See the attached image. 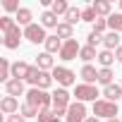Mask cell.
Here are the masks:
<instances>
[{
    "label": "cell",
    "mask_w": 122,
    "mask_h": 122,
    "mask_svg": "<svg viewBox=\"0 0 122 122\" xmlns=\"http://www.w3.org/2000/svg\"><path fill=\"white\" fill-rule=\"evenodd\" d=\"M5 10H7V12H19L22 7L15 3V0H5Z\"/></svg>",
    "instance_id": "36"
},
{
    "label": "cell",
    "mask_w": 122,
    "mask_h": 122,
    "mask_svg": "<svg viewBox=\"0 0 122 122\" xmlns=\"http://www.w3.org/2000/svg\"><path fill=\"white\" fill-rule=\"evenodd\" d=\"M57 36L65 38V41H70V38H72V26H70L67 22H62V24L57 26Z\"/></svg>",
    "instance_id": "29"
},
{
    "label": "cell",
    "mask_w": 122,
    "mask_h": 122,
    "mask_svg": "<svg viewBox=\"0 0 122 122\" xmlns=\"http://www.w3.org/2000/svg\"><path fill=\"white\" fill-rule=\"evenodd\" d=\"M120 7H122V3H120Z\"/></svg>",
    "instance_id": "42"
},
{
    "label": "cell",
    "mask_w": 122,
    "mask_h": 122,
    "mask_svg": "<svg viewBox=\"0 0 122 122\" xmlns=\"http://www.w3.org/2000/svg\"><path fill=\"white\" fill-rule=\"evenodd\" d=\"M5 89H7V96H22L24 93V81L22 79H10L7 84H5Z\"/></svg>",
    "instance_id": "12"
},
{
    "label": "cell",
    "mask_w": 122,
    "mask_h": 122,
    "mask_svg": "<svg viewBox=\"0 0 122 122\" xmlns=\"http://www.w3.org/2000/svg\"><path fill=\"white\" fill-rule=\"evenodd\" d=\"M29 72H31V67L26 62H15L12 65V77L15 79H29Z\"/></svg>",
    "instance_id": "15"
},
{
    "label": "cell",
    "mask_w": 122,
    "mask_h": 122,
    "mask_svg": "<svg viewBox=\"0 0 122 122\" xmlns=\"http://www.w3.org/2000/svg\"><path fill=\"white\" fill-rule=\"evenodd\" d=\"M19 112H22V115H24V117H38V110H36V108H34V105H29V103H24V105H22V110H19Z\"/></svg>",
    "instance_id": "31"
},
{
    "label": "cell",
    "mask_w": 122,
    "mask_h": 122,
    "mask_svg": "<svg viewBox=\"0 0 122 122\" xmlns=\"http://www.w3.org/2000/svg\"><path fill=\"white\" fill-rule=\"evenodd\" d=\"M26 81L34 84V89H43V91H46V89L53 84V74H48V72H43V70H38V67H31Z\"/></svg>",
    "instance_id": "2"
},
{
    "label": "cell",
    "mask_w": 122,
    "mask_h": 122,
    "mask_svg": "<svg viewBox=\"0 0 122 122\" xmlns=\"http://www.w3.org/2000/svg\"><path fill=\"white\" fill-rule=\"evenodd\" d=\"M108 26H110V31H115V34H122V12H115V15H110V17H108Z\"/></svg>",
    "instance_id": "21"
},
{
    "label": "cell",
    "mask_w": 122,
    "mask_h": 122,
    "mask_svg": "<svg viewBox=\"0 0 122 122\" xmlns=\"http://www.w3.org/2000/svg\"><path fill=\"white\" fill-rule=\"evenodd\" d=\"M0 110H3L5 115H17L22 108H19V101L15 96H5L3 101H0Z\"/></svg>",
    "instance_id": "11"
},
{
    "label": "cell",
    "mask_w": 122,
    "mask_h": 122,
    "mask_svg": "<svg viewBox=\"0 0 122 122\" xmlns=\"http://www.w3.org/2000/svg\"><path fill=\"white\" fill-rule=\"evenodd\" d=\"M86 122H98V120L96 117H86Z\"/></svg>",
    "instance_id": "39"
},
{
    "label": "cell",
    "mask_w": 122,
    "mask_h": 122,
    "mask_svg": "<svg viewBox=\"0 0 122 122\" xmlns=\"http://www.w3.org/2000/svg\"><path fill=\"white\" fill-rule=\"evenodd\" d=\"M7 122H26V117H24L22 112H17V115H10V117H7Z\"/></svg>",
    "instance_id": "37"
},
{
    "label": "cell",
    "mask_w": 122,
    "mask_h": 122,
    "mask_svg": "<svg viewBox=\"0 0 122 122\" xmlns=\"http://www.w3.org/2000/svg\"><path fill=\"white\" fill-rule=\"evenodd\" d=\"M74 96H77V101H79V103H86V101H93V103H96L98 89H96L93 84H79V86L74 89Z\"/></svg>",
    "instance_id": "5"
},
{
    "label": "cell",
    "mask_w": 122,
    "mask_h": 122,
    "mask_svg": "<svg viewBox=\"0 0 122 122\" xmlns=\"http://www.w3.org/2000/svg\"><path fill=\"white\" fill-rule=\"evenodd\" d=\"M10 77H12V65L3 57V60H0V81H5V84H7Z\"/></svg>",
    "instance_id": "22"
},
{
    "label": "cell",
    "mask_w": 122,
    "mask_h": 122,
    "mask_svg": "<svg viewBox=\"0 0 122 122\" xmlns=\"http://www.w3.org/2000/svg\"><path fill=\"white\" fill-rule=\"evenodd\" d=\"M26 103L34 105V108L41 112V110H48V105L53 103V96H48L43 89H31V91L26 93Z\"/></svg>",
    "instance_id": "1"
},
{
    "label": "cell",
    "mask_w": 122,
    "mask_h": 122,
    "mask_svg": "<svg viewBox=\"0 0 122 122\" xmlns=\"http://www.w3.org/2000/svg\"><path fill=\"white\" fill-rule=\"evenodd\" d=\"M105 26H108V19H96V22H93V31H96V34H103Z\"/></svg>",
    "instance_id": "34"
},
{
    "label": "cell",
    "mask_w": 122,
    "mask_h": 122,
    "mask_svg": "<svg viewBox=\"0 0 122 122\" xmlns=\"http://www.w3.org/2000/svg\"><path fill=\"white\" fill-rule=\"evenodd\" d=\"M41 26H43V29H53V26L57 29V26H60V24H57V15H53L50 10H46V12L41 15Z\"/></svg>",
    "instance_id": "16"
},
{
    "label": "cell",
    "mask_w": 122,
    "mask_h": 122,
    "mask_svg": "<svg viewBox=\"0 0 122 122\" xmlns=\"http://www.w3.org/2000/svg\"><path fill=\"white\" fill-rule=\"evenodd\" d=\"M62 43H65V41H60L57 34H55V36H48V41H46V53H60V50H62Z\"/></svg>",
    "instance_id": "19"
},
{
    "label": "cell",
    "mask_w": 122,
    "mask_h": 122,
    "mask_svg": "<svg viewBox=\"0 0 122 122\" xmlns=\"http://www.w3.org/2000/svg\"><path fill=\"white\" fill-rule=\"evenodd\" d=\"M79 77H81L86 84L98 81V72H96V67H91V65H84V67H81V72H79Z\"/></svg>",
    "instance_id": "17"
},
{
    "label": "cell",
    "mask_w": 122,
    "mask_h": 122,
    "mask_svg": "<svg viewBox=\"0 0 122 122\" xmlns=\"http://www.w3.org/2000/svg\"><path fill=\"white\" fill-rule=\"evenodd\" d=\"M91 7L96 10V15H108L110 17V3H105V0H98V3H93Z\"/></svg>",
    "instance_id": "26"
},
{
    "label": "cell",
    "mask_w": 122,
    "mask_h": 122,
    "mask_svg": "<svg viewBox=\"0 0 122 122\" xmlns=\"http://www.w3.org/2000/svg\"><path fill=\"white\" fill-rule=\"evenodd\" d=\"M15 19H17V24H22L24 29L34 24V22H31V10H29V7H22V10L17 12V17H15Z\"/></svg>",
    "instance_id": "20"
},
{
    "label": "cell",
    "mask_w": 122,
    "mask_h": 122,
    "mask_svg": "<svg viewBox=\"0 0 122 122\" xmlns=\"http://www.w3.org/2000/svg\"><path fill=\"white\" fill-rule=\"evenodd\" d=\"M36 67L38 70H55V65H53V57H50V53H41L38 57H36Z\"/></svg>",
    "instance_id": "18"
},
{
    "label": "cell",
    "mask_w": 122,
    "mask_h": 122,
    "mask_svg": "<svg viewBox=\"0 0 122 122\" xmlns=\"http://www.w3.org/2000/svg\"><path fill=\"white\" fill-rule=\"evenodd\" d=\"M79 53H81V46L77 43V38H70V41H65V43H62L60 57H62V60H74Z\"/></svg>",
    "instance_id": "9"
},
{
    "label": "cell",
    "mask_w": 122,
    "mask_h": 122,
    "mask_svg": "<svg viewBox=\"0 0 122 122\" xmlns=\"http://www.w3.org/2000/svg\"><path fill=\"white\" fill-rule=\"evenodd\" d=\"M98 17H96V10L93 7H86V10H81V22H96Z\"/></svg>",
    "instance_id": "30"
},
{
    "label": "cell",
    "mask_w": 122,
    "mask_h": 122,
    "mask_svg": "<svg viewBox=\"0 0 122 122\" xmlns=\"http://www.w3.org/2000/svg\"><path fill=\"white\" fill-rule=\"evenodd\" d=\"M67 122H86V108L84 103H72L67 108Z\"/></svg>",
    "instance_id": "10"
},
{
    "label": "cell",
    "mask_w": 122,
    "mask_h": 122,
    "mask_svg": "<svg viewBox=\"0 0 122 122\" xmlns=\"http://www.w3.org/2000/svg\"><path fill=\"white\" fill-rule=\"evenodd\" d=\"M93 115L96 117H108V120H112L115 115H117V103H110V101H96L93 103Z\"/></svg>",
    "instance_id": "4"
},
{
    "label": "cell",
    "mask_w": 122,
    "mask_h": 122,
    "mask_svg": "<svg viewBox=\"0 0 122 122\" xmlns=\"http://www.w3.org/2000/svg\"><path fill=\"white\" fill-rule=\"evenodd\" d=\"M103 46H105V50H117L122 43H120V34H115V31H110V34H105L103 36Z\"/></svg>",
    "instance_id": "14"
},
{
    "label": "cell",
    "mask_w": 122,
    "mask_h": 122,
    "mask_svg": "<svg viewBox=\"0 0 122 122\" xmlns=\"http://www.w3.org/2000/svg\"><path fill=\"white\" fill-rule=\"evenodd\" d=\"M50 12H53V15H57V17H60V15H67V12H70V5L65 3V0H53Z\"/></svg>",
    "instance_id": "23"
},
{
    "label": "cell",
    "mask_w": 122,
    "mask_h": 122,
    "mask_svg": "<svg viewBox=\"0 0 122 122\" xmlns=\"http://www.w3.org/2000/svg\"><path fill=\"white\" fill-rule=\"evenodd\" d=\"M74 77H77V74H74L72 70H67V67H55V70H53V79L62 86V89H65V86H72V84H74Z\"/></svg>",
    "instance_id": "6"
},
{
    "label": "cell",
    "mask_w": 122,
    "mask_h": 122,
    "mask_svg": "<svg viewBox=\"0 0 122 122\" xmlns=\"http://www.w3.org/2000/svg\"><path fill=\"white\" fill-rule=\"evenodd\" d=\"M96 43H103V36H101V34H96V31H91V34H89V46H93V48H96Z\"/></svg>",
    "instance_id": "35"
},
{
    "label": "cell",
    "mask_w": 122,
    "mask_h": 122,
    "mask_svg": "<svg viewBox=\"0 0 122 122\" xmlns=\"http://www.w3.org/2000/svg\"><path fill=\"white\" fill-rule=\"evenodd\" d=\"M22 31H19V24H15L12 29H7L5 31V38H3V43H5V48H10V50H15V48H19V41H22Z\"/></svg>",
    "instance_id": "8"
},
{
    "label": "cell",
    "mask_w": 122,
    "mask_h": 122,
    "mask_svg": "<svg viewBox=\"0 0 122 122\" xmlns=\"http://www.w3.org/2000/svg\"><path fill=\"white\" fill-rule=\"evenodd\" d=\"M24 38H29L31 43H46V41H48L46 29H43L41 24H31V26H26V29H24Z\"/></svg>",
    "instance_id": "7"
},
{
    "label": "cell",
    "mask_w": 122,
    "mask_h": 122,
    "mask_svg": "<svg viewBox=\"0 0 122 122\" xmlns=\"http://www.w3.org/2000/svg\"><path fill=\"white\" fill-rule=\"evenodd\" d=\"M79 57L84 60V62H89V60H93V57H98V55H96V48H93V46H84L81 53H79Z\"/></svg>",
    "instance_id": "27"
},
{
    "label": "cell",
    "mask_w": 122,
    "mask_h": 122,
    "mask_svg": "<svg viewBox=\"0 0 122 122\" xmlns=\"http://www.w3.org/2000/svg\"><path fill=\"white\" fill-rule=\"evenodd\" d=\"M108 122H117V117H112V120H108Z\"/></svg>",
    "instance_id": "41"
},
{
    "label": "cell",
    "mask_w": 122,
    "mask_h": 122,
    "mask_svg": "<svg viewBox=\"0 0 122 122\" xmlns=\"http://www.w3.org/2000/svg\"><path fill=\"white\" fill-rule=\"evenodd\" d=\"M103 96H105V101H110V103H117V98L122 96V84H110V86H105Z\"/></svg>",
    "instance_id": "13"
},
{
    "label": "cell",
    "mask_w": 122,
    "mask_h": 122,
    "mask_svg": "<svg viewBox=\"0 0 122 122\" xmlns=\"http://www.w3.org/2000/svg\"><path fill=\"white\" fill-rule=\"evenodd\" d=\"M98 81H101L103 86H110V84H112V70L101 67V70H98Z\"/></svg>",
    "instance_id": "25"
},
{
    "label": "cell",
    "mask_w": 122,
    "mask_h": 122,
    "mask_svg": "<svg viewBox=\"0 0 122 122\" xmlns=\"http://www.w3.org/2000/svg\"><path fill=\"white\" fill-rule=\"evenodd\" d=\"M115 57H117V62H122V46L115 50Z\"/></svg>",
    "instance_id": "38"
},
{
    "label": "cell",
    "mask_w": 122,
    "mask_h": 122,
    "mask_svg": "<svg viewBox=\"0 0 122 122\" xmlns=\"http://www.w3.org/2000/svg\"><path fill=\"white\" fill-rule=\"evenodd\" d=\"M50 122H60V117H57V115H55V117H53V120H50Z\"/></svg>",
    "instance_id": "40"
},
{
    "label": "cell",
    "mask_w": 122,
    "mask_h": 122,
    "mask_svg": "<svg viewBox=\"0 0 122 122\" xmlns=\"http://www.w3.org/2000/svg\"><path fill=\"white\" fill-rule=\"evenodd\" d=\"M98 62L105 67V70H110V65H112V60H115V55H112V50H103V53H98Z\"/></svg>",
    "instance_id": "24"
},
{
    "label": "cell",
    "mask_w": 122,
    "mask_h": 122,
    "mask_svg": "<svg viewBox=\"0 0 122 122\" xmlns=\"http://www.w3.org/2000/svg\"><path fill=\"white\" fill-rule=\"evenodd\" d=\"M70 105H72V103H70V93H67V89H57V91L53 93V112H55L57 117L65 115Z\"/></svg>",
    "instance_id": "3"
},
{
    "label": "cell",
    "mask_w": 122,
    "mask_h": 122,
    "mask_svg": "<svg viewBox=\"0 0 122 122\" xmlns=\"http://www.w3.org/2000/svg\"><path fill=\"white\" fill-rule=\"evenodd\" d=\"M15 24H17V22H15L12 17H0V29H3V34H5L7 29H12Z\"/></svg>",
    "instance_id": "32"
},
{
    "label": "cell",
    "mask_w": 122,
    "mask_h": 122,
    "mask_svg": "<svg viewBox=\"0 0 122 122\" xmlns=\"http://www.w3.org/2000/svg\"><path fill=\"white\" fill-rule=\"evenodd\" d=\"M53 117H55V112H53V110H41L36 120H38V122H50Z\"/></svg>",
    "instance_id": "33"
},
{
    "label": "cell",
    "mask_w": 122,
    "mask_h": 122,
    "mask_svg": "<svg viewBox=\"0 0 122 122\" xmlns=\"http://www.w3.org/2000/svg\"><path fill=\"white\" fill-rule=\"evenodd\" d=\"M65 19H67V24L72 26V24H77L79 19H81V10H77V7H70V12L65 15Z\"/></svg>",
    "instance_id": "28"
}]
</instances>
